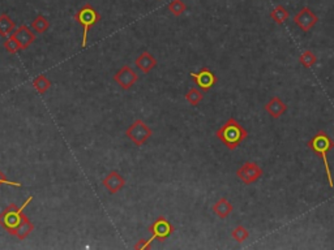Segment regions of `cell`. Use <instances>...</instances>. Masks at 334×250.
Segmentation results:
<instances>
[{
    "label": "cell",
    "mask_w": 334,
    "mask_h": 250,
    "mask_svg": "<svg viewBox=\"0 0 334 250\" xmlns=\"http://www.w3.org/2000/svg\"><path fill=\"white\" fill-rule=\"evenodd\" d=\"M308 147L314 152L316 155L323 159L324 166H325V174L326 179H328V183L330 188H334V181L331 179V171H330V164H329L328 155L329 152L331 151V149L334 147V141L331 140L330 136L324 130H320L317 132L311 140L308 141Z\"/></svg>",
    "instance_id": "cell-1"
},
{
    "label": "cell",
    "mask_w": 334,
    "mask_h": 250,
    "mask_svg": "<svg viewBox=\"0 0 334 250\" xmlns=\"http://www.w3.org/2000/svg\"><path fill=\"white\" fill-rule=\"evenodd\" d=\"M217 138L229 150H235L248 137V132L234 118H230L215 133Z\"/></svg>",
    "instance_id": "cell-2"
},
{
    "label": "cell",
    "mask_w": 334,
    "mask_h": 250,
    "mask_svg": "<svg viewBox=\"0 0 334 250\" xmlns=\"http://www.w3.org/2000/svg\"><path fill=\"white\" fill-rule=\"evenodd\" d=\"M31 201H33V196H29L28 200L21 206L11 203V205L7 206V207L0 213V225H2L9 235L14 236L17 227L20 225V223L23 222L24 218L26 217V215H24V210L26 208V206L30 205Z\"/></svg>",
    "instance_id": "cell-3"
},
{
    "label": "cell",
    "mask_w": 334,
    "mask_h": 250,
    "mask_svg": "<svg viewBox=\"0 0 334 250\" xmlns=\"http://www.w3.org/2000/svg\"><path fill=\"white\" fill-rule=\"evenodd\" d=\"M99 20H101V14L96 11V8H94L91 4H85V6H82L81 8L76 12V14H75V21H76L77 24H80V25L82 26V29H84L81 42L82 47H86V45H88L89 30H90L96 24H98Z\"/></svg>",
    "instance_id": "cell-4"
},
{
    "label": "cell",
    "mask_w": 334,
    "mask_h": 250,
    "mask_svg": "<svg viewBox=\"0 0 334 250\" xmlns=\"http://www.w3.org/2000/svg\"><path fill=\"white\" fill-rule=\"evenodd\" d=\"M153 132L147 127L146 124L142 120H135L129 127H128L125 136L132 141L136 146H142V145L152 137Z\"/></svg>",
    "instance_id": "cell-5"
},
{
    "label": "cell",
    "mask_w": 334,
    "mask_h": 250,
    "mask_svg": "<svg viewBox=\"0 0 334 250\" xmlns=\"http://www.w3.org/2000/svg\"><path fill=\"white\" fill-rule=\"evenodd\" d=\"M264 175V169L258 166L256 162H246L240 168L236 171V176L239 180L246 185H251V184L256 183L258 179Z\"/></svg>",
    "instance_id": "cell-6"
},
{
    "label": "cell",
    "mask_w": 334,
    "mask_h": 250,
    "mask_svg": "<svg viewBox=\"0 0 334 250\" xmlns=\"http://www.w3.org/2000/svg\"><path fill=\"white\" fill-rule=\"evenodd\" d=\"M294 23L303 33H308L319 23V17L308 7H303L294 17Z\"/></svg>",
    "instance_id": "cell-7"
},
{
    "label": "cell",
    "mask_w": 334,
    "mask_h": 250,
    "mask_svg": "<svg viewBox=\"0 0 334 250\" xmlns=\"http://www.w3.org/2000/svg\"><path fill=\"white\" fill-rule=\"evenodd\" d=\"M191 79L195 81V84L197 85L198 89L201 91H209L215 84H217V76L214 74L213 70H210L209 68H201L198 70L197 73L191 72Z\"/></svg>",
    "instance_id": "cell-8"
},
{
    "label": "cell",
    "mask_w": 334,
    "mask_h": 250,
    "mask_svg": "<svg viewBox=\"0 0 334 250\" xmlns=\"http://www.w3.org/2000/svg\"><path fill=\"white\" fill-rule=\"evenodd\" d=\"M139 80V74L136 70L132 69L129 65H123L115 74H114V81L122 87L123 90H129L133 85L136 84Z\"/></svg>",
    "instance_id": "cell-9"
},
{
    "label": "cell",
    "mask_w": 334,
    "mask_h": 250,
    "mask_svg": "<svg viewBox=\"0 0 334 250\" xmlns=\"http://www.w3.org/2000/svg\"><path fill=\"white\" fill-rule=\"evenodd\" d=\"M149 230H150V234H152V239L163 241V240L169 239V237L173 235L174 225L171 224V223L169 222L166 218L159 217L158 219L154 220L153 224L150 225Z\"/></svg>",
    "instance_id": "cell-10"
},
{
    "label": "cell",
    "mask_w": 334,
    "mask_h": 250,
    "mask_svg": "<svg viewBox=\"0 0 334 250\" xmlns=\"http://www.w3.org/2000/svg\"><path fill=\"white\" fill-rule=\"evenodd\" d=\"M103 186L107 189L110 194H116L118 191L122 190L125 185V179L116 171H111L107 176L102 180Z\"/></svg>",
    "instance_id": "cell-11"
},
{
    "label": "cell",
    "mask_w": 334,
    "mask_h": 250,
    "mask_svg": "<svg viewBox=\"0 0 334 250\" xmlns=\"http://www.w3.org/2000/svg\"><path fill=\"white\" fill-rule=\"evenodd\" d=\"M266 113L272 116L273 119H280L283 113L287 111V104L280 98V97L274 95L270 98V101L264 106Z\"/></svg>",
    "instance_id": "cell-12"
},
{
    "label": "cell",
    "mask_w": 334,
    "mask_h": 250,
    "mask_svg": "<svg viewBox=\"0 0 334 250\" xmlns=\"http://www.w3.org/2000/svg\"><path fill=\"white\" fill-rule=\"evenodd\" d=\"M12 34H13L14 37L17 38V41L20 42L23 50H26V48L30 47L31 43H34V41H35L34 33H33V31H31V29L26 25H21L17 30Z\"/></svg>",
    "instance_id": "cell-13"
},
{
    "label": "cell",
    "mask_w": 334,
    "mask_h": 250,
    "mask_svg": "<svg viewBox=\"0 0 334 250\" xmlns=\"http://www.w3.org/2000/svg\"><path fill=\"white\" fill-rule=\"evenodd\" d=\"M157 64H158V63H157L156 57L150 52H147V51H144V52L137 57L136 62H135V65H136L141 72H144V73H149L150 70L157 67Z\"/></svg>",
    "instance_id": "cell-14"
},
{
    "label": "cell",
    "mask_w": 334,
    "mask_h": 250,
    "mask_svg": "<svg viewBox=\"0 0 334 250\" xmlns=\"http://www.w3.org/2000/svg\"><path fill=\"white\" fill-rule=\"evenodd\" d=\"M212 210L219 219H226L230 214L232 213V210H234V206L226 198H221V200H218L212 206Z\"/></svg>",
    "instance_id": "cell-15"
},
{
    "label": "cell",
    "mask_w": 334,
    "mask_h": 250,
    "mask_svg": "<svg viewBox=\"0 0 334 250\" xmlns=\"http://www.w3.org/2000/svg\"><path fill=\"white\" fill-rule=\"evenodd\" d=\"M34 230V224L30 222V219H29L28 217L24 218L23 222L20 223V225L17 227V229H16V234H14V236L17 237L18 240H25L26 237L29 236V235L31 234Z\"/></svg>",
    "instance_id": "cell-16"
},
{
    "label": "cell",
    "mask_w": 334,
    "mask_h": 250,
    "mask_svg": "<svg viewBox=\"0 0 334 250\" xmlns=\"http://www.w3.org/2000/svg\"><path fill=\"white\" fill-rule=\"evenodd\" d=\"M14 29V23L7 13L0 14V37L6 38L11 35L12 30Z\"/></svg>",
    "instance_id": "cell-17"
},
{
    "label": "cell",
    "mask_w": 334,
    "mask_h": 250,
    "mask_svg": "<svg viewBox=\"0 0 334 250\" xmlns=\"http://www.w3.org/2000/svg\"><path fill=\"white\" fill-rule=\"evenodd\" d=\"M289 16V11L283 6H275L274 9L270 12V18H272L275 24H278V25H282L283 23H286Z\"/></svg>",
    "instance_id": "cell-18"
},
{
    "label": "cell",
    "mask_w": 334,
    "mask_h": 250,
    "mask_svg": "<svg viewBox=\"0 0 334 250\" xmlns=\"http://www.w3.org/2000/svg\"><path fill=\"white\" fill-rule=\"evenodd\" d=\"M33 86H34V89L40 94H45L46 91L52 86V82L50 81L45 74H40V76L35 77L34 81H33Z\"/></svg>",
    "instance_id": "cell-19"
},
{
    "label": "cell",
    "mask_w": 334,
    "mask_h": 250,
    "mask_svg": "<svg viewBox=\"0 0 334 250\" xmlns=\"http://www.w3.org/2000/svg\"><path fill=\"white\" fill-rule=\"evenodd\" d=\"M30 28L33 29V30H34L35 33L43 34L45 31H47L48 28H50V23H48V20L46 18L45 16L40 14V16H37L34 18V20H33Z\"/></svg>",
    "instance_id": "cell-20"
},
{
    "label": "cell",
    "mask_w": 334,
    "mask_h": 250,
    "mask_svg": "<svg viewBox=\"0 0 334 250\" xmlns=\"http://www.w3.org/2000/svg\"><path fill=\"white\" fill-rule=\"evenodd\" d=\"M299 63L302 64V67L303 68L309 69V68H312L317 63V56L312 52V51L307 50L299 56Z\"/></svg>",
    "instance_id": "cell-21"
},
{
    "label": "cell",
    "mask_w": 334,
    "mask_h": 250,
    "mask_svg": "<svg viewBox=\"0 0 334 250\" xmlns=\"http://www.w3.org/2000/svg\"><path fill=\"white\" fill-rule=\"evenodd\" d=\"M204 99V94L200 89H196V87H192L185 94V101L191 104V106H197L200 102Z\"/></svg>",
    "instance_id": "cell-22"
},
{
    "label": "cell",
    "mask_w": 334,
    "mask_h": 250,
    "mask_svg": "<svg viewBox=\"0 0 334 250\" xmlns=\"http://www.w3.org/2000/svg\"><path fill=\"white\" fill-rule=\"evenodd\" d=\"M169 11L171 12V14L175 17L181 16L187 11V6L183 0H173L170 4H169Z\"/></svg>",
    "instance_id": "cell-23"
},
{
    "label": "cell",
    "mask_w": 334,
    "mask_h": 250,
    "mask_svg": "<svg viewBox=\"0 0 334 250\" xmlns=\"http://www.w3.org/2000/svg\"><path fill=\"white\" fill-rule=\"evenodd\" d=\"M3 46L9 53H16V52H18L20 50H23L20 42H18L17 38L14 37L13 34H11V35H9V38H7V40L4 41Z\"/></svg>",
    "instance_id": "cell-24"
},
{
    "label": "cell",
    "mask_w": 334,
    "mask_h": 250,
    "mask_svg": "<svg viewBox=\"0 0 334 250\" xmlns=\"http://www.w3.org/2000/svg\"><path fill=\"white\" fill-rule=\"evenodd\" d=\"M231 237L235 240V241L243 242L249 237V230L247 229L246 227H243V225H238V227H235L232 229Z\"/></svg>",
    "instance_id": "cell-25"
},
{
    "label": "cell",
    "mask_w": 334,
    "mask_h": 250,
    "mask_svg": "<svg viewBox=\"0 0 334 250\" xmlns=\"http://www.w3.org/2000/svg\"><path fill=\"white\" fill-rule=\"evenodd\" d=\"M4 184H6V185L16 186V188H21V186H23V184L18 183V181H12V180H9L8 177H7L6 175L3 174V172L0 171V186L4 185Z\"/></svg>",
    "instance_id": "cell-26"
},
{
    "label": "cell",
    "mask_w": 334,
    "mask_h": 250,
    "mask_svg": "<svg viewBox=\"0 0 334 250\" xmlns=\"http://www.w3.org/2000/svg\"><path fill=\"white\" fill-rule=\"evenodd\" d=\"M154 240L152 239V237H150V239H147V240H145V239H141V240H139V241L136 242V245H135V246H133V249H136V250H140V249H149V246H150V244H152V242H153Z\"/></svg>",
    "instance_id": "cell-27"
}]
</instances>
